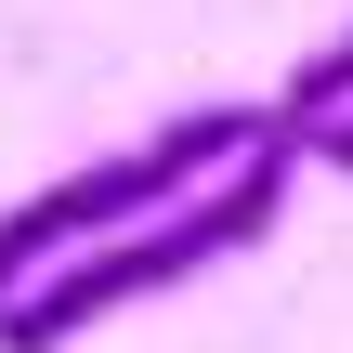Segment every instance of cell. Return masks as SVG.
<instances>
[{"label": "cell", "instance_id": "cell-1", "mask_svg": "<svg viewBox=\"0 0 353 353\" xmlns=\"http://www.w3.org/2000/svg\"><path fill=\"white\" fill-rule=\"evenodd\" d=\"M288 183H301V157H288V131H262V144H249L236 170H210L183 210H157V223H131V236H92V249H65L52 275H26V288L0 301V353H65L79 327H105V314H131V301L196 288L210 262H236V249L275 236Z\"/></svg>", "mask_w": 353, "mask_h": 353}, {"label": "cell", "instance_id": "cell-2", "mask_svg": "<svg viewBox=\"0 0 353 353\" xmlns=\"http://www.w3.org/2000/svg\"><path fill=\"white\" fill-rule=\"evenodd\" d=\"M262 131H275V105H183V118H157L144 144H118V157L65 170V183H39V196H13V210H0V301H13L26 275H52L65 249H92V236H131V223L183 210V196H196L210 170H236Z\"/></svg>", "mask_w": 353, "mask_h": 353}, {"label": "cell", "instance_id": "cell-3", "mask_svg": "<svg viewBox=\"0 0 353 353\" xmlns=\"http://www.w3.org/2000/svg\"><path fill=\"white\" fill-rule=\"evenodd\" d=\"M353 105V26L341 39H314L301 65H288V92H275V131H314V118H341Z\"/></svg>", "mask_w": 353, "mask_h": 353}, {"label": "cell", "instance_id": "cell-4", "mask_svg": "<svg viewBox=\"0 0 353 353\" xmlns=\"http://www.w3.org/2000/svg\"><path fill=\"white\" fill-rule=\"evenodd\" d=\"M288 157H301V170H353V105L314 118V131H288Z\"/></svg>", "mask_w": 353, "mask_h": 353}]
</instances>
